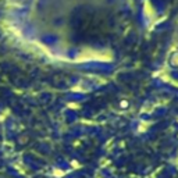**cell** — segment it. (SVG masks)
<instances>
[]
</instances>
